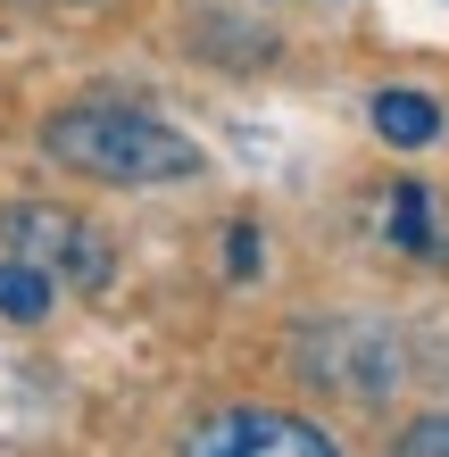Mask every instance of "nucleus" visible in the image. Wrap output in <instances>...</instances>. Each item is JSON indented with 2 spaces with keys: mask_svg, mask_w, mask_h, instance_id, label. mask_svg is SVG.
Segmentation results:
<instances>
[{
  "mask_svg": "<svg viewBox=\"0 0 449 457\" xmlns=\"http://www.w3.org/2000/svg\"><path fill=\"white\" fill-rule=\"evenodd\" d=\"M42 150L59 158L67 175H92V183H192L200 175V142H183L167 117L134 109V100H75L42 125Z\"/></svg>",
  "mask_w": 449,
  "mask_h": 457,
  "instance_id": "1",
  "label": "nucleus"
},
{
  "mask_svg": "<svg viewBox=\"0 0 449 457\" xmlns=\"http://www.w3.org/2000/svg\"><path fill=\"white\" fill-rule=\"evenodd\" d=\"M292 366L308 374V383L341 391V399H383V391H400V374H408L400 333L375 325V316H308Z\"/></svg>",
  "mask_w": 449,
  "mask_h": 457,
  "instance_id": "2",
  "label": "nucleus"
},
{
  "mask_svg": "<svg viewBox=\"0 0 449 457\" xmlns=\"http://www.w3.org/2000/svg\"><path fill=\"white\" fill-rule=\"evenodd\" d=\"M0 241H9V258L42 266L50 283H75V291H109V275H117L109 233L84 225V217H75V208H59V200H25V208H9V217H0Z\"/></svg>",
  "mask_w": 449,
  "mask_h": 457,
  "instance_id": "3",
  "label": "nucleus"
},
{
  "mask_svg": "<svg viewBox=\"0 0 449 457\" xmlns=\"http://www.w3.org/2000/svg\"><path fill=\"white\" fill-rule=\"evenodd\" d=\"M175 457H341V441L292 408H217L175 441Z\"/></svg>",
  "mask_w": 449,
  "mask_h": 457,
  "instance_id": "4",
  "label": "nucleus"
},
{
  "mask_svg": "<svg viewBox=\"0 0 449 457\" xmlns=\"http://www.w3.org/2000/svg\"><path fill=\"white\" fill-rule=\"evenodd\" d=\"M375 133L400 142V150H425L441 133V100H425V92H375Z\"/></svg>",
  "mask_w": 449,
  "mask_h": 457,
  "instance_id": "5",
  "label": "nucleus"
},
{
  "mask_svg": "<svg viewBox=\"0 0 449 457\" xmlns=\"http://www.w3.org/2000/svg\"><path fill=\"white\" fill-rule=\"evenodd\" d=\"M50 300H59V283L42 275V266H25V258H0V316L9 325H42Z\"/></svg>",
  "mask_w": 449,
  "mask_h": 457,
  "instance_id": "6",
  "label": "nucleus"
},
{
  "mask_svg": "<svg viewBox=\"0 0 449 457\" xmlns=\"http://www.w3.org/2000/svg\"><path fill=\"white\" fill-rule=\"evenodd\" d=\"M391 241H400L408 258L433 250V192L425 183H391Z\"/></svg>",
  "mask_w": 449,
  "mask_h": 457,
  "instance_id": "7",
  "label": "nucleus"
},
{
  "mask_svg": "<svg viewBox=\"0 0 449 457\" xmlns=\"http://www.w3.org/2000/svg\"><path fill=\"white\" fill-rule=\"evenodd\" d=\"M391 457H449V408L441 416H416L400 441H391Z\"/></svg>",
  "mask_w": 449,
  "mask_h": 457,
  "instance_id": "8",
  "label": "nucleus"
},
{
  "mask_svg": "<svg viewBox=\"0 0 449 457\" xmlns=\"http://www.w3.org/2000/svg\"><path fill=\"white\" fill-rule=\"evenodd\" d=\"M225 266H233V283H250V275H258V233H250V225H233V233H225Z\"/></svg>",
  "mask_w": 449,
  "mask_h": 457,
  "instance_id": "9",
  "label": "nucleus"
}]
</instances>
